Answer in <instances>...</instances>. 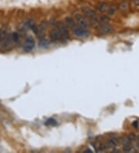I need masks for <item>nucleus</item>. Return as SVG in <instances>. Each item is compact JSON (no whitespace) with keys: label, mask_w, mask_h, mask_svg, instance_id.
Returning a JSON list of instances; mask_svg holds the SVG:
<instances>
[{"label":"nucleus","mask_w":139,"mask_h":153,"mask_svg":"<svg viewBox=\"0 0 139 153\" xmlns=\"http://www.w3.org/2000/svg\"><path fill=\"white\" fill-rule=\"evenodd\" d=\"M10 36H11V39L12 42H15V43L18 42V40H19V35H18V33H12V34H10Z\"/></svg>","instance_id":"9"},{"label":"nucleus","mask_w":139,"mask_h":153,"mask_svg":"<svg viewBox=\"0 0 139 153\" xmlns=\"http://www.w3.org/2000/svg\"><path fill=\"white\" fill-rule=\"evenodd\" d=\"M57 28L60 29V34H61V40H66L68 39V30L67 29V27L65 26V25L61 23L58 24Z\"/></svg>","instance_id":"3"},{"label":"nucleus","mask_w":139,"mask_h":153,"mask_svg":"<svg viewBox=\"0 0 139 153\" xmlns=\"http://www.w3.org/2000/svg\"><path fill=\"white\" fill-rule=\"evenodd\" d=\"M116 6H110V8L108 9V13L110 14V15H113V14H114V12H116Z\"/></svg>","instance_id":"11"},{"label":"nucleus","mask_w":139,"mask_h":153,"mask_svg":"<svg viewBox=\"0 0 139 153\" xmlns=\"http://www.w3.org/2000/svg\"><path fill=\"white\" fill-rule=\"evenodd\" d=\"M65 23L68 26L71 27L72 29L75 26V22H74V20H73L71 17L67 18V19L65 20Z\"/></svg>","instance_id":"8"},{"label":"nucleus","mask_w":139,"mask_h":153,"mask_svg":"<svg viewBox=\"0 0 139 153\" xmlns=\"http://www.w3.org/2000/svg\"><path fill=\"white\" fill-rule=\"evenodd\" d=\"M118 138H110L108 141V146L110 148L115 147L116 145H118Z\"/></svg>","instance_id":"7"},{"label":"nucleus","mask_w":139,"mask_h":153,"mask_svg":"<svg viewBox=\"0 0 139 153\" xmlns=\"http://www.w3.org/2000/svg\"><path fill=\"white\" fill-rule=\"evenodd\" d=\"M132 125H133L135 128H138V121L134 122L133 123H132Z\"/></svg>","instance_id":"14"},{"label":"nucleus","mask_w":139,"mask_h":153,"mask_svg":"<svg viewBox=\"0 0 139 153\" xmlns=\"http://www.w3.org/2000/svg\"><path fill=\"white\" fill-rule=\"evenodd\" d=\"M83 11L84 12V14L86 15V16H87L90 19H94L96 17V13L94 10H92L91 9L87 8V7H85L83 9Z\"/></svg>","instance_id":"6"},{"label":"nucleus","mask_w":139,"mask_h":153,"mask_svg":"<svg viewBox=\"0 0 139 153\" xmlns=\"http://www.w3.org/2000/svg\"><path fill=\"white\" fill-rule=\"evenodd\" d=\"M73 35L79 38H85L89 36V32L87 28H83L77 25L73 28Z\"/></svg>","instance_id":"1"},{"label":"nucleus","mask_w":139,"mask_h":153,"mask_svg":"<svg viewBox=\"0 0 139 153\" xmlns=\"http://www.w3.org/2000/svg\"><path fill=\"white\" fill-rule=\"evenodd\" d=\"M98 30L102 34H109L113 31V27L109 25H107V24H103L100 26Z\"/></svg>","instance_id":"5"},{"label":"nucleus","mask_w":139,"mask_h":153,"mask_svg":"<svg viewBox=\"0 0 139 153\" xmlns=\"http://www.w3.org/2000/svg\"><path fill=\"white\" fill-rule=\"evenodd\" d=\"M123 150L124 152H130L131 151V146H130L129 145H125L124 146Z\"/></svg>","instance_id":"13"},{"label":"nucleus","mask_w":139,"mask_h":153,"mask_svg":"<svg viewBox=\"0 0 139 153\" xmlns=\"http://www.w3.org/2000/svg\"><path fill=\"white\" fill-rule=\"evenodd\" d=\"M35 45H36V43H35L34 39L32 37H28L26 39L25 43L23 45V49L26 52H31L34 49Z\"/></svg>","instance_id":"2"},{"label":"nucleus","mask_w":139,"mask_h":153,"mask_svg":"<svg viewBox=\"0 0 139 153\" xmlns=\"http://www.w3.org/2000/svg\"><path fill=\"white\" fill-rule=\"evenodd\" d=\"M50 39L53 41L61 40V34H60V29L58 28H55L50 33Z\"/></svg>","instance_id":"4"},{"label":"nucleus","mask_w":139,"mask_h":153,"mask_svg":"<svg viewBox=\"0 0 139 153\" xmlns=\"http://www.w3.org/2000/svg\"><path fill=\"white\" fill-rule=\"evenodd\" d=\"M46 124H50V125H55L56 124V120H54L53 118H50V119H48L46 121Z\"/></svg>","instance_id":"12"},{"label":"nucleus","mask_w":139,"mask_h":153,"mask_svg":"<svg viewBox=\"0 0 139 153\" xmlns=\"http://www.w3.org/2000/svg\"><path fill=\"white\" fill-rule=\"evenodd\" d=\"M135 4L137 5V6H139V0H135Z\"/></svg>","instance_id":"15"},{"label":"nucleus","mask_w":139,"mask_h":153,"mask_svg":"<svg viewBox=\"0 0 139 153\" xmlns=\"http://www.w3.org/2000/svg\"><path fill=\"white\" fill-rule=\"evenodd\" d=\"M106 9H107V5L105 4V3H101V4H100L98 6H97V10H98L99 11H100V12L105 11Z\"/></svg>","instance_id":"10"}]
</instances>
